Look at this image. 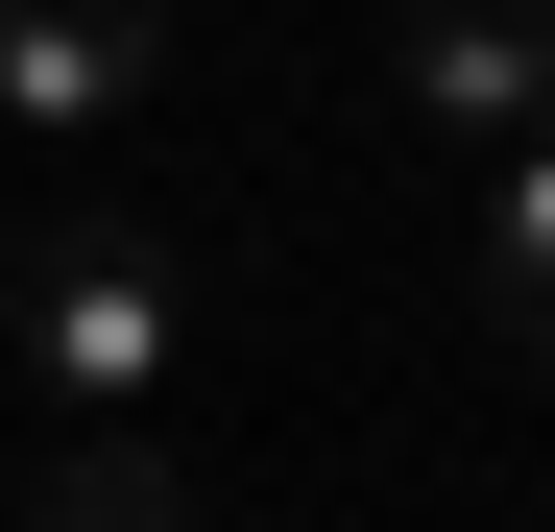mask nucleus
<instances>
[{"label":"nucleus","instance_id":"obj_1","mask_svg":"<svg viewBox=\"0 0 555 532\" xmlns=\"http://www.w3.org/2000/svg\"><path fill=\"white\" fill-rule=\"evenodd\" d=\"M0 339H25V388L121 411V388H169V339H194V266H169L121 194H73V218L25 242V291H0Z\"/></svg>","mask_w":555,"mask_h":532},{"label":"nucleus","instance_id":"obj_2","mask_svg":"<svg viewBox=\"0 0 555 532\" xmlns=\"http://www.w3.org/2000/svg\"><path fill=\"white\" fill-rule=\"evenodd\" d=\"M121 98H145V49H121V25H0V122H49V145H98Z\"/></svg>","mask_w":555,"mask_h":532},{"label":"nucleus","instance_id":"obj_3","mask_svg":"<svg viewBox=\"0 0 555 532\" xmlns=\"http://www.w3.org/2000/svg\"><path fill=\"white\" fill-rule=\"evenodd\" d=\"M483 315H507V364H555V145H507V194H483Z\"/></svg>","mask_w":555,"mask_h":532},{"label":"nucleus","instance_id":"obj_4","mask_svg":"<svg viewBox=\"0 0 555 532\" xmlns=\"http://www.w3.org/2000/svg\"><path fill=\"white\" fill-rule=\"evenodd\" d=\"M25 532H194V484H169L145 435H73V460L25 484Z\"/></svg>","mask_w":555,"mask_h":532},{"label":"nucleus","instance_id":"obj_5","mask_svg":"<svg viewBox=\"0 0 555 532\" xmlns=\"http://www.w3.org/2000/svg\"><path fill=\"white\" fill-rule=\"evenodd\" d=\"M411 98H435V122H531L555 49H531V25H459V49H411Z\"/></svg>","mask_w":555,"mask_h":532}]
</instances>
